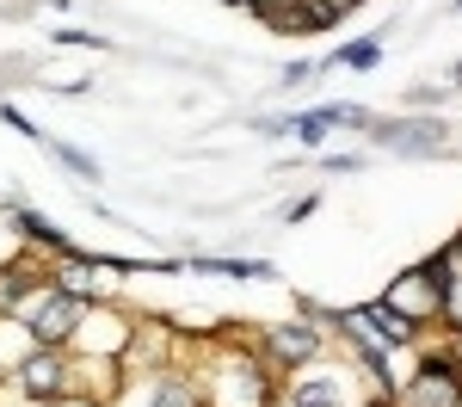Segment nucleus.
<instances>
[{
  "instance_id": "obj_1",
  "label": "nucleus",
  "mask_w": 462,
  "mask_h": 407,
  "mask_svg": "<svg viewBox=\"0 0 462 407\" xmlns=\"http://www.w3.org/2000/svg\"><path fill=\"white\" fill-rule=\"evenodd\" d=\"M444 284H450V259H426V265L401 272L383 302H389L394 315H407V321L420 328V321H431V315H444Z\"/></svg>"
},
{
  "instance_id": "obj_2",
  "label": "nucleus",
  "mask_w": 462,
  "mask_h": 407,
  "mask_svg": "<svg viewBox=\"0 0 462 407\" xmlns=\"http://www.w3.org/2000/svg\"><path fill=\"white\" fill-rule=\"evenodd\" d=\"M80 315H87V302L74 291H37V296H25L19 302V321L32 328V339H69L74 328H80Z\"/></svg>"
},
{
  "instance_id": "obj_3",
  "label": "nucleus",
  "mask_w": 462,
  "mask_h": 407,
  "mask_svg": "<svg viewBox=\"0 0 462 407\" xmlns=\"http://www.w3.org/2000/svg\"><path fill=\"white\" fill-rule=\"evenodd\" d=\"M370 136L383 148H401V154H431V148H444V124H431V117H394V124H370Z\"/></svg>"
},
{
  "instance_id": "obj_4",
  "label": "nucleus",
  "mask_w": 462,
  "mask_h": 407,
  "mask_svg": "<svg viewBox=\"0 0 462 407\" xmlns=\"http://www.w3.org/2000/svg\"><path fill=\"white\" fill-rule=\"evenodd\" d=\"M265 25H278V32H327V25H339V6H327V0H272L265 6Z\"/></svg>"
},
{
  "instance_id": "obj_5",
  "label": "nucleus",
  "mask_w": 462,
  "mask_h": 407,
  "mask_svg": "<svg viewBox=\"0 0 462 407\" xmlns=\"http://www.w3.org/2000/svg\"><path fill=\"white\" fill-rule=\"evenodd\" d=\"M339 124H364L370 130V117L364 111H352V106H327V111H309V117H284V124H259V130H272V136H296V143H320L327 130H339Z\"/></svg>"
},
{
  "instance_id": "obj_6",
  "label": "nucleus",
  "mask_w": 462,
  "mask_h": 407,
  "mask_svg": "<svg viewBox=\"0 0 462 407\" xmlns=\"http://www.w3.org/2000/svg\"><path fill=\"white\" fill-rule=\"evenodd\" d=\"M407 402H413V407H462V376L450 365H438V358H431V365L413 376Z\"/></svg>"
},
{
  "instance_id": "obj_7",
  "label": "nucleus",
  "mask_w": 462,
  "mask_h": 407,
  "mask_svg": "<svg viewBox=\"0 0 462 407\" xmlns=\"http://www.w3.org/2000/svg\"><path fill=\"white\" fill-rule=\"evenodd\" d=\"M19 376H25V389H32L37 402H43V395H62V383H69V376H62V352H50V346H37L32 365L19 370Z\"/></svg>"
},
{
  "instance_id": "obj_8",
  "label": "nucleus",
  "mask_w": 462,
  "mask_h": 407,
  "mask_svg": "<svg viewBox=\"0 0 462 407\" xmlns=\"http://www.w3.org/2000/svg\"><path fill=\"white\" fill-rule=\"evenodd\" d=\"M272 352H278L284 365H309L320 352V339H315V328H278L272 333Z\"/></svg>"
},
{
  "instance_id": "obj_9",
  "label": "nucleus",
  "mask_w": 462,
  "mask_h": 407,
  "mask_svg": "<svg viewBox=\"0 0 462 407\" xmlns=\"http://www.w3.org/2000/svg\"><path fill=\"white\" fill-rule=\"evenodd\" d=\"M357 321H364L370 333H383L389 346H401V339H413V321H407V315H394L389 302H370V309H364Z\"/></svg>"
},
{
  "instance_id": "obj_10",
  "label": "nucleus",
  "mask_w": 462,
  "mask_h": 407,
  "mask_svg": "<svg viewBox=\"0 0 462 407\" xmlns=\"http://www.w3.org/2000/svg\"><path fill=\"white\" fill-rule=\"evenodd\" d=\"M339 395H346V383L339 376H320V383H302L296 389V407H339Z\"/></svg>"
},
{
  "instance_id": "obj_11",
  "label": "nucleus",
  "mask_w": 462,
  "mask_h": 407,
  "mask_svg": "<svg viewBox=\"0 0 462 407\" xmlns=\"http://www.w3.org/2000/svg\"><path fill=\"white\" fill-rule=\"evenodd\" d=\"M333 62H346V69L370 74V69H376V62H383V43H376V37H357V43H346V50L333 56Z\"/></svg>"
},
{
  "instance_id": "obj_12",
  "label": "nucleus",
  "mask_w": 462,
  "mask_h": 407,
  "mask_svg": "<svg viewBox=\"0 0 462 407\" xmlns=\"http://www.w3.org/2000/svg\"><path fill=\"white\" fill-rule=\"evenodd\" d=\"M50 154H56V161H62L69 173H80V180H99V167H93V161H87L80 148H69V143H50Z\"/></svg>"
},
{
  "instance_id": "obj_13",
  "label": "nucleus",
  "mask_w": 462,
  "mask_h": 407,
  "mask_svg": "<svg viewBox=\"0 0 462 407\" xmlns=\"http://www.w3.org/2000/svg\"><path fill=\"white\" fill-rule=\"evenodd\" d=\"M444 315L457 321V333H462V272L450 265V284H444Z\"/></svg>"
},
{
  "instance_id": "obj_14",
  "label": "nucleus",
  "mask_w": 462,
  "mask_h": 407,
  "mask_svg": "<svg viewBox=\"0 0 462 407\" xmlns=\"http://www.w3.org/2000/svg\"><path fill=\"white\" fill-rule=\"evenodd\" d=\"M450 265H457V272H462V241H457V247H450Z\"/></svg>"
},
{
  "instance_id": "obj_15",
  "label": "nucleus",
  "mask_w": 462,
  "mask_h": 407,
  "mask_svg": "<svg viewBox=\"0 0 462 407\" xmlns=\"http://www.w3.org/2000/svg\"><path fill=\"white\" fill-rule=\"evenodd\" d=\"M327 6H339V13H352V6H357V0H327Z\"/></svg>"
},
{
  "instance_id": "obj_16",
  "label": "nucleus",
  "mask_w": 462,
  "mask_h": 407,
  "mask_svg": "<svg viewBox=\"0 0 462 407\" xmlns=\"http://www.w3.org/2000/svg\"><path fill=\"white\" fill-rule=\"evenodd\" d=\"M357 407H383V402H357Z\"/></svg>"
}]
</instances>
